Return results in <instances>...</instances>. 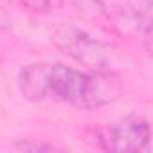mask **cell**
Returning <instances> with one entry per match:
<instances>
[{"instance_id":"1","label":"cell","mask_w":153,"mask_h":153,"mask_svg":"<svg viewBox=\"0 0 153 153\" xmlns=\"http://www.w3.org/2000/svg\"><path fill=\"white\" fill-rule=\"evenodd\" d=\"M108 74H87L65 65L33 63L20 70L18 88L29 101H56L76 108H97L117 97L119 88Z\"/></svg>"},{"instance_id":"5","label":"cell","mask_w":153,"mask_h":153,"mask_svg":"<svg viewBox=\"0 0 153 153\" xmlns=\"http://www.w3.org/2000/svg\"><path fill=\"white\" fill-rule=\"evenodd\" d=\"M24 4L38 13H51L61 6V0H24Z\"/></svg>"},{"instance_id":"2","label":"cell","mask_w":153,"mask_h":153,"mask_svg":"<svg viewBox=\"0 0 153 153\" xmlns=\"http://www.w3.org/2000/svg\"><path fill=\"white\" fill-rule=\"evenodd\" d=\"M52 43L76 63L92 70L94 74H110L112 54L110 49L90 36L87 31L72 24L59 25L52 34Z\"/></svg>"},{"instance_id":"6","label":"cell","mask_w":153,"mask_h":153,"mask_svg":"<svg viewBox=\"0 0 153 153\" xmlns=\"http://www.w3.org/2000/svg\"><path fill=\"white\" fill-rule=\"evenodd\" d=\"M16 149H22V151H54L56 148L52 144H42V142H29V140H22V142H16L15 144Z\"/></svg>"},{"instance_id":"3","label":"cell","mask_w":153,"mask_h":153,"mask_svg":"<svg viewBox=\"0 0 153 153\" xmlns=\"http://www.w3.org/2000/svg\"><path fill=\"white\" fill-rule=\"evenodd\" d=\"M103 149L115 153H137L149 146V123L139 115H128L108 128L97 130Z\"/></svg>"},{"instance_id":"4","label":"cell","mask_w":153,"mask_h":153,"mask_svg":"<svg viewBox=\"0 0 153 153\" xmlns=\"http://www.w3.org/2000/svg\"><path fill=\"white\" fill-rule=\"evenodd\" d=\"M128 13L137 25V29L142 33L146 49L149 51V40H151V2L149 0H130Z\"/></svg>"}]
</instances>
